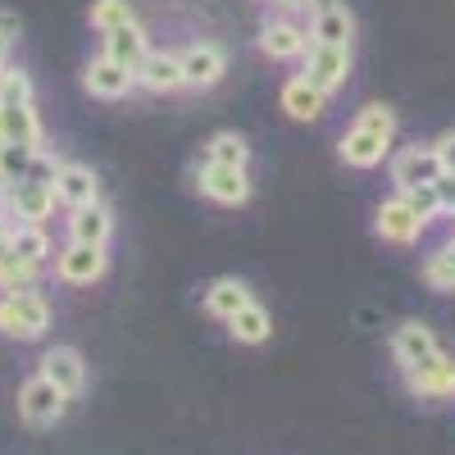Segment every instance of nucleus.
Listing matches in <instances>:
<instances>
[{"label":"nucleus","mask_w":455,"mask_h":455,"mask_svg":"<svg viewBox=\"0 0 455 455\" xmlns=\"http://www.w3.org/2000/svg\"><path fill=\"white\" fill-rule=\"evenodd\" d=\"M396 128H401V119H396L392 105H383V100L360 105L355 124L341 132V141H337V160L347 169H360V173L387 164V156L396 150Z\"/></svg>","instance_id":"f257e3e1"},{"label":"nucleus","mask_w":455,"mask_h":455,"mask_svg":"<svg viewBox=\"0 0 455 455\" xmlns=\"http://www.w3.org/2000/svg\"><path fill=\"white\" fill-rule=\"evenodd\" d=\"M46 328H51V300L36 287L0 291V337L36 341V337H46Z\"/></svg>","instance_id":"f03ea898"},{"label":"nucleus","mask_w":455,"mask_h":455,"mask_svg":"<svg viewBox=\"0 0 455 455\" xmlns=\"http://www.w3.org/2000/svg\"><path fill=\"white\" fill-rule=\"evenodd\" d=\"M351 68H355L351 46H323V42H310L306 60H300V78H306L310 87H319L323 96H337L341 87L351 83Z\"/></svg>","instance_id":"7ed1b4c3"},{"label":"nucleus","mask_w":455,"mask_h":455,"mask_svg":"<svg viewBox=\"0 0 455 455\" xmlns=\"http://www.w3.org/2000/svg\"><path fill=\"white\" fill-rule=\"evenodd\" d=\"M387 178H392V192H410V187H428L442 178V160L433 141H410V146H396L387 156Z\"/></svg>","instance_id":"20e7f679"},{"label":"nucleus","mask_w":455,"mask_h":455,"mask_svg":"<svg viewBox=\"0 0 455 455\" xmlns=\"http://www.w3.org/2000/svg\"><path fill=\"white\" fill-rule=\"evenodd\" d=\"M428 233H433V228L410 210V201L401 192H392L383 205L373 210V237L387 242V246H419Z\"/></svg>","instance_id":"39448f33"},{"label":"nucleus","mask_w":455,"mask_h":455,"mask_svg":"<svg viewBox=\"0 0 455 455\" xmlns=\"http://www.w3.org/2000/svg\"><path fill=\"white\" fill-rule=\"evenodd\" d=\"M51 274L64 287H92L109 274V255L105 246H87V242H64L51 259Z\"/></svg>","instance_id":"423d86ee"},{"label":"nucleus","mask_w":455,"mask_h":455,"mask_svg":"<svg viewBox=\"0 0 455 455\" xmlns=\"http://www.w3.org/2000/svg\"><path fill=\"white\" fill-rule=\"evenodd\" d=\"M255 46H259L264 60H274V64H283V60H306V51H310V28L300 23V19H287V14H269V19L259 23Z\"/></svg>","instance_id":"0eeeda50"},{"label":"nucleus","mask_w":455,"mask_h":455,"mask_svg":"<svg viewBox=\"0 0 455 455\" xmlns=\"http://www.w3.org/2000/svg\"><path fill=\"white\" fill-rule=\"evenodd\" d=\"M196 192L214 205H228L237 210L255 196V182H251V169H228V164H196Z\"/></svg>","instance_id":"6e6552de"},{"label":"nucleus","mask_w":455,"mask_h":455,"mask_svg":"<svg viewBox=\"0 0 455 455\" xmlns=\"http://www.w3.org/2000/svg\"><path fill=\"white\" fill-rule=\"evenodd\" d=\"M64 410H68V396L51 383L46 373H32L28 383L19 387V414H23V424L32 428H51L64 419Z\"/></svg>","instance_id":"1a4fd4ad"},{"label":"nucleus","mask_w":455,"mask_h":455,"mask_svg":"<svg viewBox=\"0 0 455 455\" xmlns=\"http://www.w3.org/2000/svg\"><path fill=\"white\" fill-rule=\"evenodd\" d=\"M178 60H182V78H187V92H210V87H219L223 83V73H228V55H223V46L219 42H187L182 51H178Z\"/></svg>","instance_id":"9d476101"},{"label":"nucleus","mask_w":455,"mask_h":455,"mask_svg":"<svg viewBox=\"0 0 455 455\" xmlns=\"http://www.w3.org/2000/svg\"><path fill=\"white\" fill-rule=\"evenodd\" d=\"M401 378H405L410 396H419V401H446V396H455V355L451 351H437L424 364L401 369Z\"/></svg>","instance_id":"9b49d317"},{"label":"nucleus","mask_w":455,"mask_h":455,"mask_svg":"<svg viewBox=\"0 0 455 455\" xmlns=\"http://www.w3.org/2000/svg\"><path fill=\"white\" fill-rule=\"evenodd\" d=\"M83 92L96 100H128L137 92V73L128 64H114L109 55H96L83 64Z\"/></svg>","instance_id":"f8f14e48"},{"label":"nucleus","mask_w":455,"mask_h":455,"mask_svg":"<svg viewBox=\"0 0 455 455\" xmlns=\"http://www.w3.org/2000/svg\"><path fill=\"white\" fill-rule=\"evenodd\" d=\"M306 28H310V42H323V46H351L360 23H355V10L347 5V0H323V5L310 10Z\"/></svg>","instance_id":"ddd939ff"},{"label":"nucleus","mask_w":455,"mask_h":455,"mask_svg":"<svg viewBox=\"0 0 455 455\" xmlns=\"http://www.w3.org/2000/svg\"><path fill=\"white\" fill-rule=\"evenodd\" d=\"M392 360L401 364V369H414V364H424L428 355H437L442 351V341H437V332L424 323V319H401L396 328H392Z\"/></svg>","instance_id":"4468645a"},{"label":"nucleus","mask_w":455,"mask_h":455,"mask_svg":"<svg viewBox=\"0 0 455 455\" xmlns=\"http://www.w3.org/2000/svg\"><path fill=\"white\" fill-rule=\"evenodd\" d=\"M137 87L150 92V96H178V92H187L178 51H156V46H150V55L137 64Z\"/></svg>","instance_id":"2eb2a0df"},{"label":"nucleus","mask_w":455,"mask_h":455,"mask_svg":"<svg viewBox=\"0 0 455 455\" xmlns=\"http://www.w3.org/2000/svg\"><path fill=\"white\" fill-rule=\"evenodd\" d=\"M5 205L19 223H46L55 214V187L51 182H36V178H23L14 187H5Z\"/></svg>","instance_id":"dca6fc26"},{"label":"nucleus","mask_w":455,"mask_h":455,"mask_svg":"<svg viewBox=\"0 0 455 455\" xmlns=\"http://www.w3.org/2000/svg\"><path fill=\"white\" fill-rule=\"evenodd\" d=\"M36 373H46L68 401L87 392V360H83V351H73V347H51L42 355V364H36Z\"/></svg>","instance_id":"f3484780"},{"label":"nucleus","mask_w":455,"mask_h":455,"mask_svg":"<svg viewBox=\"0 0 455 455\" xmlns=\"http://www.w3.org/2000/svg\"><path fill=\"white\" fill-rule=\"evenodd\" d=\"M64 233H68V242L109 246V237H114V210H109L105 201H92V205L68 210V219H64Z\"/></svg>","instance_id":"a211bd4d"},{"label":"nucleus","mask_w":455,"mask_h":455,"mask_svg":"<svg viewBox=\"0 0 455 455\" xmlns=\"http://www.w3.org/2000/svg\"><path fill=\"white\" fill-rule=\"evenodd\" d=\"M55 201L64 210H78V205H92L100 201V178L92 164H78V160H64V169L55 173Z\"/></svg>","instance_id":"6ab92c4d"},{"label":"nucleus","mask_w":455,"mask_h":455,"mask_svg":"<svg viewBox=\"0 0 455 455\" xmlns=\"http://www.w3.org/2000/svg\"><path fill=\"white\" fill-rule=\"evenodd\" d=\"M0 146H46L36 105H0Z\"/></svg>","instance_id":"aec40b11"},{"label":"nucleus","mask_w":455,"mask_h":455,"mask_svg":"<svg viewBox=\"0 0 455 455\" xmlns=\"http://www.w3.org/2000/svg\"><path fill=\"white\" fill-rule=\"evenodd\" d=\"M278 105H283V114L287 119H296V124H319L323 114H328V96L319 92V87H310L306 78H287L283 83V92H278Z\"/></svg>","instance_id":"412c9836"},{"label":"nucleus","mask_w":455,"mask_h":455,"mask_svg":"<svg viewBox=\"0 0 455 455\" xmlns=\"http://www.w3.org/2000/svg\"><path fill=\"white\" fill-rule=\"evenodd\" d=\"M100 55H109L114 64H128L137 73V64L150 55V32L141 23H124V28H114L100 36Z\"/></svg>","instance_id":"4be33fe9"},{"label":"nucleus","mask_w":455,"mask_h":455,"mask_svg":"<svg viewBox=\"0 0 455 455\" xmlns=\"http://www.w3.org/2000/svg\"><path fill=\"white\" fill-rule=\"evenodd\" d=\"M201 300H205V315H214V319L228 323L242 306H251L255 296H251V283H246V278H214Z\"/></svg>","instance_id":"5701e85b"},{"label":"nucleus","mask_w":455,"mask_h":455,"mask_svg":"<svg viewBox=\"0 0 455 455\" xmlns=\"http://www.w3.org/2000/svg\"><path fill=\"white\" fill-rule=\"evenodd\" d=\"M419 278H424L433 291H455V233H451V228H446V237H442L437 246L424 251Z\"/></svg>","instance_id":"b1692460"},{"label":"nucleus","mask_w":455,"mask_h":455,"mask_svg":"<svg viewBox=\"0 0 455 455\" xmlns=\"http://www.w3.org/2000/svg\"><path fill=\"white\" fill-rule=\"evenodd\" d=\"M228 337L242 341V347H264V341L274 337V315L259 306V300H251V306H242L233 319H228Z\"/></svg>","instance_id":"393cba45"},{"label":"nucleus","mask_w":455,"mask_h":455,"mask_svg":"<svg viewBox=\"0 0 455 455\" xmlns=\"http://www.w3.org/2000/svg\"><path fill=\"white\" fill-rule=\"evenodd\" d=\"M10 246H14V255L42 264V269L55 259V242H51V233H46V223H14V228H10Z\"/></svg>","instance_id":"a878e982"},{"label":"nucleus","mask_w":455,"mask_h":455,"mask_svg":"<svg viewBox=\"0 0 455 455\" xmlns=\"http://www.w3.org/2000/svg\"><path fill=\"white\" fill-rule=\"evenodd\" d=\"M205 164H228V169H251V141L242 132H214L201 146Z\"/></svg>","instance_id":"bb28decb"},{"label":"nucleus","mask_w":455,"mask_h":455,"mask_svg":"<svg viewBox=\"0 0 455 455\" xmlns=\"http://www.w3.org/2000/svg\"><path fill=\"white\" fill-rule=\"evenodd\" d=\"M87 23H92V32L105 36V32L124 28V23H137V10H132V0H92Z\"/></svg>","instance_id":"cd10ccee"},{"label":"nucleus","mask_w":455,"mask_h":455,"mask_svg":"<svg viewBox=\"0 0 455 455\" xmlns=\"http://www.w3.org/2000/svg\"><path fill=\"white\" fill-rule=\"evenodd\" d=\"M36 283H42V264L14 255V246H10V255L0 259V291H23V287H36Z\"/></svg>","instance_id":"c85d7f7f"},{"label":"nucleus","mask_w":455,"mask_h":455,"mask_svg":"<svg viewBox=\"0 0 455 455\" xmlns=\"http://www.w3.org/2000/svg\"><path fill=\"white\" fill-rule=\"evenodd\" d=\"M36 146H0V187H14L32 173Z\"/></svg>","instance_id":"c756f323"},{"label":"nucleus","mask_w":455,"mask_h":455,"mask_svg":"<svg viewBox=\"0 0 455 455\" xmlns=\"http://www.w3.org/2000/svg\"><path fill=\"white\" fill-rule=\"evenodd\" d=\"M0 105H32V78H28V68H19V64L0 68Z\"/></svg>","instance_id":"7c9ffc66"},{"label":"nucleus","mask_w":455,"mask_h":455,"mask_svg":"<svg viewBox=\"0 0 455 455\" xmlns=\"http://www.w3.org/2000/svg\"><path fill=\"white\" fill-rule=\"evenodd\" d=\"M405 201H410V210L419 214L428 228H437L442 223V201H437V187L428 182V187H410V192H401Z\"/></svg>","instance_id":"2f4dec72"},{"label":"nucleus","mask_w":455,"mask_h":455,"mask_svg":"<svg viewBox=\"0 0 455 455\" xmlns=\"http://www.w3.org/2000/svg\"><path fill=\"white\" fill-rule=\"evenodd\" d=\"M433 187H437V201H442V228H446V223H455V173H442Z\"/></svg>","instance_id":"473e14b6"},{"label":"nucleus","mask_w":455,"mask_h":455,"mask_svg":"<svg viewBox=\"0 0 455 455\" xmlns=\"http://www.w3.org/2000/svg\"><path fill=\"white\" fill-rule=\"evenodd\" d=\"M433 150H437V160H442V173H455V128L437 132L433 137Z\"/></svg>","instance_id":"72a5a7b5"},{"label":"nucleus","mask_w":455,"mask_h":455,"mask_svg":"<svg viewBox=\"0 0 455 455\" xmlns=\"http://www.w3.org/2000/svg\"><path fill=\"white\" fill-rule=\"evenodd\" d=\"M323 5V0H269L274 14H287V19H310V10Z\"/></svg>","instance_id":"f704fd0d"},{"label":"nucleus","mask_w":455,"mask_h":455,"mask_svg":"<svg viewBox=\"0 0 455 455\" xmlns=\"http://www.w3.org/2000/svg\"><path fill=\"white\" fill-rule=\"evenodd\" d=\"M0 32H5L10 42H19V32H23V23H19V14H14V10H0Z\"/></svg>","instance_id":"c9c22d12"},{"label":"nucleus","mask_w":455,"mask_h":455,"mask_svg":"<svg viewBox=\"0 0 455 455\" xmlns=\"http://www.w3.org/2000/svg\"><path fill=\"white\" fill-rule=\"evenodd\" d=\"M10 46H14V42H10V36H5V32H0V68H5V64H10Z\"/></svg>","instance_id":"e433bc0d"},{"label":"nucleus","mask_w":455,"mask_h":455,"mask_svg":"<svg viewBox=\"0 0 455 455\" xmlns=\"http://www.w3.org/2000/svg\"><path fill=\"white\" fill-rule=\"evenodd\" d=\"M255 5H269V0H255Z\"/></svg>","instance_id":"4c0bfd02"},{"label":"nucleus","mask_w":455,"mask_h":455,"mask_svg":"<svg viewBox=\"0 0 455 455\" xmlns=\"http://www.w3.org/2000/svg\"><path fill=\"white\" fill-rule=\"evenodd\" d=\"M446 228H451V233H455V223H446Z\"/></svg>","instance_id":"58836bf2"}]
</instances>
